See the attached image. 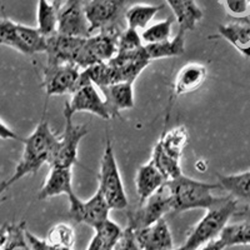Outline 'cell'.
Wrapping results in <instances>:
<instances>
[{"mask_svg": "<svg viewBox=\"0 0 250 250\" xmlns=\"http://www.w3.org/2000/svg\"><path fill=\"white\" fill-rule=\"evenodd\" d=\"M58 137L49 126L46 120H42L34 131L24 138L23 154L10 179L6 180L12 187L18 180L29 174H35L44 164H49L57 146Z\"/></svg>", "mask_w": 250, "mask_h": 250, "instance_id": "1", "label": "cell"}, {"mask_svg": "<svg viewBox=\"0 0 250 250\" xmlns=\"http://www.w3.org/2000/svg\"><path fill=\"white\" fill-rule=\"evenodd\" d=\"M171 198V207L175 213L194 210V209H209L220 200L222 196L213 194L216 189H222L220 184L199 182L191 179L184 174L176 179L165 183Z\"/></svg>", "mask_w": 250, "mask_h": 250, "instance_id": "2", "label": "cell"}, {"mask_svg": "<svg viewBox=\"0 0 250 250\" xmlns=\"http://www.w3.org/2000/svg\"><path fill=\"white\" fill-rule=\"evenodd\" d=\"M239 202L233 196H222L215 205L207 209L205 215L196 223L188 235L182 250H196L205 243L219 238L231 216L238 211Z\"/></svg>", "mask_w": 250, "mask_h": 250, "instance_id": "3", "label": "cell"}, {"mask_svg": "<svg viewBox=\"0 0 250 250\" xmlns=\"http://www.w3.org/2000/svg\"><path fill=\"white\" fill-rule=\"evenodd\" d=\"M111 210H123L128 208V196L125 193L122 175L115 159L110 139H106L105 149L100 162L99 188Z\"/></svg>", "mask_w": 250, "mask_h": 250, "instance_id": "4", "label": "cell"}, {"mask_svg": "<svg viewBox=\"0 0 250 250\" xmlns=\"http://www.w3.org/2000/svg\"><path fill=\"white\" fill-rule=\"evenodd\" d=\"M0 45L15 49L24 55H34L45 53L48 38L44 37L38 28L4 18L0 20Z\"/></svg>", "mask_w": 250, "mask_h": 250, "instance_id": "5", "label": "cell"}, {"mask_svg": "<svg viewBox=\"0 0 250 250\" xmlns=\"http://www.w3.org/2000/svg\"><path fill=\"white\" fill-rule=\"evenodd\" d=\"M122 31L120 24H117L85 38L75 64L80 69H85L98 62H109L117 54L118 39Z\"/></svg>", "mask_w": 250, "mask_h": 250, "instance_id": "6", "label": "cell"}, {"mask_svg": "<svg viewBox=\"0 0 250 250\" xmlns=\"http://www.w3.org/2000/svg\"><path fill=\"white\" fill-rule=\"evenodd\" d=\"M62 114L65 118V126L62 135L58 137L57 146H55L49 165H60V167L73 168L77 164L80 142L88 134L89 129L86 124H74V120H73L74 114L71 113L66 102L64 104Z\"/></svg>", "mask_w": 250, "mask_h": 250, "instance_id": "7", "label": "cell"}, {"mask_svg": "<svg viewBox=\"0 0 250 250\" xmlns=\"http://www.w3.org/2000/svg\"><path fill=\"white\" fill-rule=\"evenodd\" d=\"M68 199L69 214L71 219L79 224L89 225L94 229L109 219V213L111 209L99 189L90 199L85 202H83L74 191L69 194Z\"/></svg>", "mask_w": 250, "mask_h": 250, "instance_id": "8", "label": "cell"}, {"mask_svg": "<svg viewBox=\"0 0 250 250\" xmlns=\"http://www.w3.org/2000/svg\"><path fill=\"white\" fill-rule=\"evenodd\" d=\"M170 211H173L171 198L167 184H164L150 198L140 203L138 209L129 214L128 227H130L134 230L149 227L164 218L165 214Z\"/></svg>", "mask_w": 250, "mask_h": 250, "instance_id": "9", "label": "cell"}, {"mask_svg": "<svg viewBox=\"0 0 250 250\" xmlns=\"http://www.w3.org/2000/svg\"><path fill=\"white\" fill-rule=\"evenodd\" d=\"M58 33L77 38L90 37L83 0H64L58 9Z\"/></svg>", "mask_w": 250, "mask_h": 250, "instance_id": "10", "label": "cell"}, {"mask_svg": "<svg viewBox=\"0 0 250 250\" xmlns=\"http://www.w3.org/2000/svg\"><path fill=\"white\" fill-rule=\"evenodd\" d=\"M125 0H90L84 5L90 33L119 24Z\"/></svg>", "mask_w": 250, "mask_h": 250, "instance_id": "11", "label": "cell"}, {"mask_svg": "<svg viewBox=\"0 0 250 250\" xmlns=\"http://www.w3.org/2000/svg\"><path fill=\"white\" fill-rule=\"evenodd\" d=\"M82 69L75 64L45 66L43 85L48 97L73 94L77 89Z\"/></svg>", "mask_w": 250, "mask_h": 250, "instance_id": "12", "label": "cell"}, {"mask_svg": "<svg viewBox=\"0 0 250 250\" xmlns=\"http://www.w3.org/2000/svg\"><path fill=\"white\" fill-rule=\"evenodd\" d=\"M84 39L85 38L69 37V35H62L59 33H55L54 35L49 37L45 51L48 57L46 66L75 64Z\"/></svg>", "mask_w": 250, "mask_h": 250, "instance_id": "13", "label": "cell"}, {"mask_svg": "<svg viewBox=\"0 0 250 250\" xmlns=\"http://www.w3.org/2000/svg\"><path fill=\"white\" fill-rule=\"evenodd\" d=\"M108 62L114 70L115 83H134L151 60L143 46L140 50L134 53H117Z\"/></svg>", "mask_w": 250, "mask_h": 250, "instance_id": "14", "label": "cell"}, {"mask_svg": "<svg viewBox=\"0 0 250 250\" xmlns=\"http://www.w3.org/2000/svg\"><path fill=\"white\" fill-rule=\"evenodd\" d=\"M71 113H80V111H86V113L95 114L100 119L109 120L111 119L110 111L106 106L105 99L100 97L95 85H85L77 89L71 94L70 102H66Z\"/></svg>", "mask_w": 250, "mask_h": 250, "instance_id": "15", "label": "cell"}, {"mask_svg": "<svg viewBox=\"0 0 250 250\" xmlns=\"http://www.w3.org/2000/svg\"><path fill=\"white\" fill-rule=\"evenodd\" d=\"M135 231V238L142 250H171L174 249L173 235L164 218L149 227Z\"/></svg>", "mask_w": 250, "mask_h": 250, "instance_id": "16", "label": "cell"}, {"mask_svg": "<svg viewBox=\"0 0 250 250\" xmlns=\"http://www.w3.org/2000/svg\"><path fill=\"white\" fill-rule=\"evenodd\" d=\"M73 168L60 167V165H50L48 176L43 187L40 189L38 198L39 200L50 199L53 196L65 194L66 196L74 191L73 188Z\"/></svg>", "mask_w": 250, "mask_h": 250, "instance_id": "17", "label": "cell"}, {"mask_svg": "<svg viewBox=\"0 0 250 250\" xmlns=\"http://www.w3.org/2000/svg\"><path fill=\"white\" fill-rule=\"evenodd\" d=\"M208 69L204 64L200 62H189L183 66L173 84V91L176 97H182L185 94L193 93L198 90L207 80Z\"/></svg>", "mask_w": 250, "mask_h": 250, "instance_id": "18", "label": "cell"}, {"mask_svg": "<svg viewBox=\"0 0 250 250\" xmlns=\"http://www.w3.org/2000/svg\"><path fill=\"white\" fill-rule=\"evenodd\" d=\"M134 83L122 82L111 84L103 89L106 106L110 111L111 118L119 115L122 111L134 108Z\"/></svg>", "mask_w": 250, "mask_h": 250, "instance_id": "19", "label": "cell"}, {"mask_svg": "<svg viewBox=\"0 0 250 250\" xmlns=\"http://www.w3.org/2000/svg\"><path fill=\"white\" fill-rule=\"evenodd\" d=\"M165 183H167L165 176L163 175L159 169L156 168V165L151 160H149L146 164L142 165L138 169L137 176H135V187H137L139 202L143 203L148 198H150Z\"/></svg>", "mask_w": 250, "mask_h": 250, "instance_id": "20", "label": "cell"}, {"mask_svg": "<svg viewBox=\"0 0 250 250\" xmlns=\"http://www.w3.org/2000/svg\"><path fill=\"white\" fill-rule=\"evenodd\" d=\"M219 34L245 55L250 49V19L235 18L234 21L222 24L219 25Z\"/></svg>", "mask_w": 250, "mask_h": 250, "instance_id": "21", "label": "cell"}, {"mask_svg": "<svg viewBox=\"0 0 250 250\" xmlns=\"http://www.w3.org/2000/svg\"><path fill=\"white\" fill-rule=\"evenodd\" d=\"M173 10L179 29L187 31L194 30L196 24L203 19V10L195 3V0H165Z\"/></svg>", "mask_w": 250, "mask_h": 250, "instance_id": "22", "label": "cell"}, {"mask_svg": "<svg viewBox=\"0 0 250 250\" xmlns=\"http://www.w3.org/2000/svg\"><path fill=\"white\" fill-rule=\"evenodd\" d=\"M188 143H189V134H188L187 128L183 125H179L171 130L163 133L155 145L163 153L169 155L170 158L180 160Z\"/></svg>", "mask_w": 250, "mask_h": 250, "instance_id": "23", "label": "cell"}, {"mask_svg": "<svg viewBox=\"0 0 250 250\" xmlns=\"http://www.w3.org/2000/svg\"><path fill=\"white\" fill-rule=\"evenodd\" d=\"M144 48L151 62L165 58L180 57L185 53V31L179 29L175 37L171 39L162 43L144 44Z\"/></svg>", "mask_w": 250, "mask_h": 250, "instance_id": "24", "label": "cell"}, {"mask_svg": "<svg viewBox=\"0 0 250 250\" xmlns=\"http://www.w3.org/2000/svg\"><path fill=\"white\" fill-rule=\"evenodd\" d=\"M123 229L115 222L108 219L103 224L94 228V235L86 250H113Z\"/></svg>", "mask_w": 250, "mask_h": 250, "instance_id": "25", "label": "cell"}, {"mask_svg": "<svg viewBox=\"0 0 250 250\" xmlns=\"http://www.w3.org/2000/svg\"><path fill=\"white\" fill-rule=\"evenodd\" d=\"M218 183L234 199L250 204V170L231 175H218Z\"/></svg>", "mask_w": 250, "mask_h": 250, "instance_id": "26", "label": "cell"}, {"mask_svg": "<svg viewBox=\"0 0 250 250\" xmlns=\"http://www.w3.org/2000/svg\"><path fill=\"white\" fill-rule=\"evenodd\" d=\"M163 9V5H149V4H135L126 9L124 13L125 21L128 28L144 30L150 25V21Z\"/></svg>", "mask_w": 250, "mask_h": 250, "instance_id": "27", "label": "cell"}, {"mask_svg": "<svg viewBox=\"0 0 250 250\" xmlns=\"http://www.w3.org/2000/svg\"><path fill=\"white\" fill-rule=\"evenodd\" d=\"M37 21V28L45 38L58 33V8L50 0H38Z\"/></svg>", "mask_w": 250, "mask_h": 250, "instance_id": "28", "label": "cell"}, {"mask_svg": "<svg viewBox=\"0 0 250 250\" xmlns=\"http://www.w3.org/2000/svg\"><path fill=\"white\" fill-rule=\"evenodd\" d=\"M219 238L224 242L227 248L250 245V219L234 224H228L223 229Z\"/></svg>", "mask_w": 250, "mask_h": 250, "instance_id": "29", "label": "cell"}, {"mask_svg": "<svg viewBox=\"0 0 250 250\" xmlns=\"http://www.w3.org/2000/svg\"><path fill=\"white\" fill-rule=\"evenodd\" d=\"M171 33H173V19L167 18L146 26L144 30H142L140 35L144 44H155L171 39L173 38Z\"/></svg>", "mask_w": 250, "mask_h": 250, "instance_id": "30", "label": "cell"}, {"mask_svg": "<svg viewBox=\"0 0 250 250\" xmlns=\"http://www.w3.org/2000/svg\"><path fill=\"white\" fill-rule=\"evenodd\" d=\"M46 240L55 247L73 249L75 244L74 228L68 223H58L49 229Z\"/></svg>", "mask_w": 250, "mask_h": 250, "instance_id": "31", "label": "cell"}, {"mask_svg": "<svg viewBox=\"0 0 250 250\" xmlns=\"http://www.w3.org/2000/svg\"><path fill=\"white\" fill-rule=\"evenodd\" d=\"M3 250H31L24 223L8 224V239Z\"/></svg>", "mask_w": 250, "mask_h": 250, "instance_id": "32", "label": "cell"}, {"mask_svg": "<svg viewBox=\"0 0 250 250\" xmlns=\"http://www.w3.org/2000/svg\"><path fill=\"white\" fill-rule=\"evenodd\" d=\"M144 46L142 35L139 30L131 29L126 26V29L120 33L118 39V50L117 53H134Z\"/></svg>", "mask_w": 250, "mask_h": 250, "instance_id": "33", "label": "cell"}, {"mask_svg": "<svg viewBox=\"0 0 250 250\" xmlns=\"http://www.w3.org/2000/svg\"><path fill=\"white\" fill-rule=\"evenodd\" d=\"M228 14L234 18H248L250 15V0H223Z\"/></svg>", "mask_w": 250, "mask_h": 250, "instance_id": "34", "label": "cell"}, {"mask_svg": "<svg viewBox=\"0 0 250 250\" xmlns=\"http://www.w3.org/2000/svg\"><path fill=\"white\" fill-rule=\"evenodd\" d=\"M113 250H142L135 238L134 229L130 227L125 228Z\"/></svg>", "mask_w": 250, "mask_h": 250, "instance_id": "35", "label": "cell"}, {"mask_svg": "<svg viewBox=\"0 0 250 250\" xmlns=\"http://www.w3.org/2000/svg\"><path fill=\"white\" fill-rule=\"evenodd\" d=\"M26 238H28V242L29 244H30L31 250H73V249H68V248L55 247V245L50 244L46 239L38 238L37 235L30 233L28 229H26Z\"/></svg>", "mask_w": 250, "mask_h": 250, "instance_id": "36", "label": "cell"}, {"mask_svg": "<svg viewBox=\"0 0 250 250\" xmlns=\"http://www.w3.org/2000/svg\"><path fill=\"white\" fill-rule=\"evenodd\" d=\"M0 139L1 140H15V142L23 143L24 138H21L19 134L15 133L10 126L5 124L3 120L0 119Z\"/></svg>", "mask_w": 250, "mask_h": 250, "instance_id": "37", "label": "cell"}, {"mask_svg": "<svg viewBox=\"0 0 250 250\" xmlns=\"http://www.w3.org/2000/svg\"><path fill=\"white\" fill-rule=\"evenodd\" d=\"M225 248H227V245L224 244L222 239L216 238L210 240V242L205 243L204 245H202L199 249L196 250H225Z\"/></svg>", "mask_w": 250, "mask_h": 250, "instance_id": "38", "label": "cell"}, {"mask_svg": "<svg viewBox=\"0 0 250 250\" xmlns=\"http://www.w3.org/2000/svg\"><path fill=\"white\" fill-rule=\"evenodd\" d=\"M8 239V224H4L0 227V249H3Z\"/></svg>", "mask_w": 250, "mask_h": 250, "instance_id": "39", "label": "cell"}, {"mask_svg": "<svg viewBox=\"0 0 250 250\" xmlns=\"http://www.w3.org/2000/svg\"><path fill=\"white\" fill-rule=\"evenodd\" d=\"M195 169L198 171H200V173H203V171H205L208 169V164H207V162H205V160H198V162H196V164H195Z\"/></svg>", "mask_w": 250, "mask_h": 250, "instance_id": "40", "label": "cell"}, {"mask_svg": "<svg viewBox=\"0 0 250 250\" xmlns=\"http://www.w3.org/2000/svg\"><path fill=\"white\" fill-rule=\"evenodd\" d=\"M8 188H9L8 182H1V183H0V196L3 195L4 191H5L6 189H8Z\"/></svg>", "mask_w": 250, "mask_h": 250, "instance_id": "41", "label": "cell"}, {"mask_svg": "<svg viewBox=\"0 0 250 250\" xmlns=\"http://www.w3.org/2000/svg\"><path fill=\"white\" fill-rule=\"evenodd\" d=\"M50 1H51V3H53V4H54V5L57 6L58 9H59L60 6H62V4L64 3V0H50Z\"/></svg>", "mask_w": 250, "mask_h": 250, "instance_id": "42", "label": "cell"}, {"mask_svg": "<svg viewBox=\"0 0 250 250\" xmlns=\"http://www.w3.org/2000/svg\"><path fill=\"white\" fill-rule=\"evenodd\" d=\"M4 12V9H3V6H1V4H0V13H3Z\"/></svg>", "mask_w": 250, "mask_h": 250, "instance_id": "43", "label": "cell"}, {"mask_svg": "<svg viewBox=\"0 0 250 250\" xmlns=\"http://www.w3.org/2000/svg\"><path fill=\"white\" fill-rule=\"evenodd\" d=\"M171 250H182L180 248H176V249H171Z\"/></svg>", "mask_w": 250, "mask_h": 250, "instance_id": "44", "label": "cell"}]
</instances>
